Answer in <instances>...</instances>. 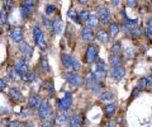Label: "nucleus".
<instances>
[{
	"mask_svg": "<svg viewBox=\"0 0 152 127\" xmlns=\"http://www.w3.org/2000/svg\"><path fill=\"white\" fill-rule=\"evenodd\" d=\"M98 55H99V46L95 43L89 45L86 48V54H85V62L86 64L96 62Z\"/></svg>",
	"mask_w": 152,
	"mask_h": 127,
	"instance_id": "obj_1",
	"label": "nucleus"
},
{
	"mask_svg": "<svg viewBox=\"0 0 152 127\" xmlns=\"http://www.w3.org/2000/svg\"><path fill=\"white\" fill-rule=\"evenodd\" d=\"M9 97H10V99L14 101V102H19L23 98L22 93L18 88H12L10 90H9Z\"/></svg>",
	"mask_w": 152,
	"mask_h": 127,
	"instance_id": "obj_19",
	"label": "nucleus"
},
{
	"mask_svg": "<svg viewBox=\"0 0 152 127\" xmlns=\"http://www.w3.org/2000/svg\"><path fill=\"white\" fill-rule=\"evenodd\" d=\"M119 24L115 22H110V24H109V37L110 38H115L117 35L119 33Z\"/></svg>",
	"mask_w": 152,
	"mask_h": 127,
	"instance_id": "obj_18",
	"label": "nucleus"
},
{
	"mask_svg": "<svg viewBox=\"0 0 152 127\" xmlns=\"http://www.w3.org/2000/svg\"><path fill=\"white\" fill-rule=\"evenodd\" d=\"M80 36H81V40L85 41V42H90L94 40V33H93V29L90 27H85L81 29V33H80Z\"/></svg>",
	"mask_w": 152,
	"mask_h": 127,
	"instance_id": "obj_13",
	"label": "nucleus"
},
{
	"mask_svg": "<svg viewBox=\"0 0 152 127\" xmlns=\"http://www.w3.org/2000/svg\"><path fill=\"white\" fill-rule=\"evenodd\" d=\"M19 115H20L22 117H29V116H32V115H33V112L29 109V108H23L22 112H20Z\"/></svg>",
	"mask_w": 152,
	"mask_h": 127,
	"instance_id": "obj_39",
	"label": "nucleus"
},
{
	"mask_svg": "<svg viewBox=\"0 0 152 127\" xmlns=\"http://www.w3.org/2000/svg\"><path fill=\"white\" fill-rule=\"evenodd\" d=\"M10 38L13 40V42H15V43H22V40H23L22 28H19V27L13 28L12 32H10Z\"/></svg>",
	"mask_w": 152,
	"mask_h": 127,
	"instance_id": "obj_11",
	"label": "nucleus"
},
{
	"mask_svg": "<svg viewBox=\"0 0 152 127\" xmlns=\"http://www.w3.org/2000/svg\"><path fill=\"white\" fill-rule=\"evenodd\" d=\"M142 33H143V31L141 29V28H138V27H136V28H133V29L131 31V36H132V38H138V37H141L142 36Z\"/></svg>",
	"mask_w": 152,
	"mask_h": 127,
	"instance_id": "obj_34",
	"label": "nucleus"
},
{
	"mask_svg": "<svg viewBox=\"0 0 152 127\" xmlns=\"http://www.w3.org/2000/svg\"><path fill=\"white\" fill-rule=\"evenodd\" d=\"M64 78L67 80V83L70 84V85H72V87H80V85H83V78L80 76L79 74H76V73H65L64 74Z\"/></svg>",
	"mask_w": 152,
	"mask_h": 127,
	"instance_id": "obj_5",
	"label": "nucleus"
},
{
	"mask_svg": "<svg viewBox=\"0 0 152 127\" xmlns=\"http://www.w3.org/2000/svg\"><path fill=\"white\" fill-rule=\"evenodd\" d=\"M45 90L50 97H52L55 94V85H53V80L52 79H48V80L45 81Z\"/></svg>",
	"mask_w": 152,
	"mask_h": 127,
	"instance_id": "obj_22",
	"label": "nucleus"
},
{
	"mask_svg": "<svg viewBox=\"0 0 152 127\" xmlns=\"http://www.w3.org/2000/svg\"><path fill=\"white\" fill-rule=\"evenodd\" d=\"M138 23H140V19H129L128 17L124 19V24H126V26H128L129 28H132V29H133V28H136L137 26H138Z\"/></svg>",
	"mask_w": 152,
	"mask_h": 127,
	"instance_id": "obj_29",
	"label": "nucleus"
},
{
	"mask_svg": "<svg viewBox=\"0 0 152 127\" xmlns=\"http://www.w3.org/2000/svg\"><path fill=\"white\" fill-rule=\"evenodd\" d=\"M41 103H42V98L39 97V94H32V95L28 98V106H29L32 109L39 108Z\"/></svg>",
	"mask_w": 152,
	"mask_h": 127,
	"instance_id": "obj_10",
	"label": "nucleus"
},
{
	"mask_svg": "<svg viewBox=\"0 0 152 127\" xmlns=\"http://www.w3.org/2000/svg\"><path fill=\"white\" fill-rule=\"evenodd\" d=\"M8 76L12 79V80H15L17 78H19V75H18V73L15 71V69H13V68H10L8 70Z\"/></svg>",
	"mask_w": 152,
	"mask_h": 127,
	"instance_id": "obj_36",
	"label": "nucleus"
},
{
	"mask_svg": "<svg viewBox=\"0 0 152 127\" xmlns=\"http://www.w3.org/2000/svg\"><path fill=\"white\" fill-rule=\"evenodd\" d=\"M39 70H41V74H46V73H48V71H50L48 61H47V57H45V56H42V57H41Z\"/></svg>",
	"mask_w": 152,
	"mask_h": 127,
	"instance_id": "obj_26",
	"label": "nucleus"
},
{
	"mask_svg": "<svg viewBox=\"0 0 152 127\" xmlns=\"http://www.w3.org/2000/svg\"><path fill=\"white\" fill-rule=\"evenodd\" d=\"M41 127H51V126H50V125H48V123H43V125H42V126H41Z\"/></svg>",
	"mask_w": 152,
	"mask_h": 127,
	"instance_id": "obj_51",
	"label": "nucleus"
},
{
	"mask_svg": "<svg viewBox=\"0 0 152 127\" xmlns=\"http://www.w3.org/2000/svg\"><path fill=\"white\" fill-rule=\"evenodd\" d=\"M7 127H24V123H22V122H19L17 120H13V121H9Z\"/></svg>",
	"mask_w": 152,
	"mask_h": 127,
	"instance_id": "obj_37",
	"label": "nucleus"
},
{
	"mask_svg": "<svg viewBox=\"0 0 152 127\" xmlns=\"http://www.w3.org/2000/svg\"><path fill=\"white\" fill-rule=\"evenodd\" d=\"M109 62L113 68H118V66H122V57L119 55H110L109 57Z\"/></svg>",
	"mask_w": 152,
	"mask_h": 127,
	"instance_id": "obj_24",
	"label": "nucleus"
},
{
	"mask_svg": "<svg viewBox=\"0 0 152 127\" xmlns=\"http://www.w3.org/2000/svg\"><path fill=\"white\" fill-rule=\"evenodd\" d=\"M77 1H79L80 4H83V5H85V4H88L90 0H77Z\"/></svg>",
	"mask_w": 152,
	"mask_h": 127,
	"instance_id": "obj_48",
	"label": "nucleus"
},
{
	"mask_svg": "<svg viewBox=\"0 0 152 127\" xmlns=\"http://www.w3.org/2000/svg\"><path fill=\"white\" fill-rule=\"evenodd\" d=\"M117 112V104L115 103H110V104H107L105 108H104V113H105L107 117H112L115 115Z\"/></svg>",
	"mask_w": 152,
	"mask_h": 127,
	"instance_id": "obj_21",
	"label": "nucleus"
},
{
	"mask_svg": "<svg viewBox=\"0 0 152 127\" xmlns=\"http://www.w3.org/2000/svg\"><path fill=\"white\" fill-rule=\"evenodd\" d=\"M14 69H15V71L18 73L19 78L22 79L28 73V64H27L26 59H18L15 61V64H14Z\"/></svg>",
	"mask_w": 152,
	"mask_h": 127,
	"instance_id": "obj_6",
	"label": "nucleus"
},
{
	"mask_svg": "<svg viewBox=\"0 0 152 127\" xmlns=\"http://www.w3.org/2000/svg\"><path fill=\"white\" fill-rule=\"evenodd\" d=\"M71 104H72V94L67 92V93H65V95L58 101L57 107H58V109L62 112V113H65V112H67L70 109Z\"/></svg>",
	"mask_w": 152,
	"mask_h": 127,
	"instance_id": "obj_3",
	"label": "nucleus"
},
{
	"mask_svg": "<svg viewBox=\"0 0 152 127\" xmlns=\"http://www.w3.org/2000/svg\"><path fill=\"white\" fill-rule=\"evenodd\" d=\"M147 29H150V31L152 32V18L147 21Z\"/></svg>",
	"mask_w": 152,
	"mask_h": 127,
	"instance_id": "obj_46",
	"label": "nucleus"
},
{
	"mask_svg": "<svg viewBox=\"0 0 152 127\" xmlns=\"http://www.w3.org/2000/svg\"><path fill=\"white\" fill-rule=\"evenodd\" d=\"M84 123V117L83 115H74L72 117L70 118V122H69V127H81Z\"/></svg>",
	"mask_w": 152,
	"mask_h": 127,
	"instance_id": "obj_12",
	"label": "nucleus"
},
{
	"mask_svg": "<svg viewBox=\"0 0 152 127\" xmlns=\"http://www.w3.org/2000/svg\"><path fill=\"white\" fill-rule=\"evenodd\" d=\"M103 81H102V79H96L95 80V83L93 84V87L90 88L91 89V92L94 93V94H100V92L103 90Z\"/></svg>",
	"mask_w": 152,
	"mask_h": 127,
	"instance_id": "obj_25",
	"label": "nucleus"
},
{
	"mask_svg": "<svg viewBox=\"0 0 152 127\" xmlns=\"http://www.w3.org/2000/svg\"><path fill=\"white\" fill-rule=\"evenodd\" d=\"M69 17H70V19H72L76 24H81V21H80V18H79V14L76 13V10H74V9H71V10L69 12Z\"/></svg>",
	"mask_w": 152,
	"mask_h": 127,
	"instance_id": "obj_28",
	"label": "nucleus"
},
{
	"mask_svg": "<svg viewBox=\"0 0 152 127\" xmlns=\"http://www.w3.org/2000/svg\"><path fill=\"white\" fill-rule=\"evenodd\" d=\"M98 18L103 24H107V23L110 22V12L109 9L105 7H100L98 9Z\"/></svg>",
	"mask_w": 152,
	"mask_h": 127,
	"instance_id": "obj_9",
	"label": "nucleus"
},
{
	"mask_svg": "<svg viewBox=\"0 0 152 127\" xmlns=\"http://www.w3.org/2000/svg\"><path fill=\"white\" fill-rule=\"evenodd\" d=\"M24 127H34L33 123H24Z\"/></svg>",
	"mask_w": 152,
	"mask_h": 127,
	"instance_id": "obj_50",
	"label": "nucleus"
},
{
	"mask_svg": "<svg viewBox=\"0 0 152 127\" xmlns=\"http://www.w3.org/2000/svg\"><path fill=\"white\" fill-rule=\"evenodd\" d=\"M52 29H53V32H55L56 35L62 33V31H64V23H62V21H61L60 18H57V19L53 21V27H52Z\"/></svg>",
	"mask_w": 152,
	"mask_h": 127,
	"instance_id": "obj_20",
	"label": "nucleus"
},
{
	"mask_svg": "<svg viewBox=\"0 0 152 127\" xmlns=\"http://www.w3.org/2000/svg\"><path fill=\"white\" fill-rule=\"evenodd\" d=\"M107 64H105V61L104 60H100L99 59L96 61V64H95V70H93V71L95 73V75L99 78V79H102L105 76V74H107Z\"/></svg>",
	"mask_w": 152,
	"mask_h": 127,
	"instance_id": "obj_8",
	"label": "nucleus"
},
{
	"mask_svg": "<svg viewBox=\"0 0 152 127\" xmlns=\"http://www.w3.org/2000/svg\"><path fill=\"white\" fill-rule=\"evenodd\" d=\"M140 92H141V89L136 87L134 89H133L132 94H131V99H133V98H136V97H137V95H138V94H140Z\"/></svg>",
	"mask_w": 152,
	"mask_h": 127,
	"instance_id": "obj_42",
	"label": "nucleus"
},
{
	"mask_svg": "<svg viewBox=\"0 0 152 127\" xmlns=\"http://www.w3.org/2000/svg\"><path fill=\"white\" fill-rule=\"evenodd\" d=\"M121 50H122L121 42H114L113 46H112V48H110V52H112V55H119Z\"/></svg>",
	"mask_w": 152,
	"mask_h": 127,
	"instance_id": "obj_32",
	"label": "nucleus"
},
{
	"mask_svg": "<svg viewBox=\"0 0 152 127\" xmlns=\"http://www.w3.org/2000/svg\"><path fill=\"white\" fill-rule=\"evenodd\" d=\"M150 87H152V75H147V76L140 79L138 84H137V88H140L141 90L146 88H150Z\"/></svg>",
	"mask_w": 152,
	"mask_h": 127,
	"instance_id": "obj_16",
	"label": "nucleus"
},
{
	"mask_svg": "<svg viewBox=\"0 0 152 127\" xmlns=\"http://www.w3.org/2000/svg\"><path fill=\"white\" fill-rule=\"evenodd\" d=\"M115 98V94H114L112 90H104L103 93H100V99L107 102V101H113Z\"/></svg>",
	"mask_w": 152,
	"mask_h": 127,
	"instance_id": "obj_27",
	"label": "nucleus"
},
{
	"mask_svg": "<svg viewBox=\"0 0 152 127\" xmlns=\"http://www.w3.org/2000/svg\"><path fill=\"white\" fill-rule=\"evenodd\" d=\"M90 17H91V15H90V12L86 10V9L83 10V12H80V14H79V18H80V21H81V23L83 22H88Z\"/></svg>",
	"mask_w": 152,
	"mask_h": 127,
	"instance_id": "obj_33",
	"label": "nucleus"
},
{
	"mask_svg": "<svg viewBox=\"0 0 152 127\" xmlns=\"http://www.w3.org/2000/svg\"><path fill=\"white\" fill-rule=\"evenodd\" d=\"M119 3H121V0H112V5L113 7H118L119 5Z\"/></svg>",
	"mask_w": 152,
	"mask_h": 127,
	"instance_id": "obj_47",
	"label": "nucleus"
},
{
	"mask_svg": "<svg viewBox=\"0 0 152 127\" xmlns=\"http://www.w3.org/2000/svg\"><path fill=\"white\" fill-rule=\"evenodd\" d=\"M36 7V0H23L20 5V13L23 19H28L31 17V14L34 10Z\"/></svg>",
	"mask_w": 152,
	"mask_h": 127,
	"instance_id": "obj_2",
	"label": "nucleus"
},
{
	"mask_svg": "<svg viewBox=\"0 0 152 127\" xmlns=\"http://www.w3.org/2000/svg\"><path fill=\"white\" fill-rule=\"evenodd\" d=\"M0 22H1L3 24H8V13L5 9H3V10L0 12Z\"/></svg>",
	"mask_w": 152,
	"mask_h": 127,
	"instance_id": "obj_35",
	"label": "nucleus"
},
{
	"mask_svg": "<svg viewBox=\"0 0 152 127\" xmlns=\"http://www.w3.org/2000/svg\"><path fill=\"white\" fill-rule=\"evenodd\" d=\"M103 127H114V123H113V122H108V123L104 125Z\"/></svg>",
	"mask_w": 152,
	"mask_h": 127,
	"instance_id": "obj_49",
	"label": "nucleus"
},
{
	"mask_svg": "<svg viewBox=\"0 0 152 127\" xmlns=\"http://www.w3.org/2000/svg\"><path fill=\"white\" fill-rule=\"evenodd\" d=\"M4 9L7 10V13L12 12V9H13V0H4Z\"/></svg>",
	"mask_w": 152,
	"mask_h": 127,
	"instance_id": "obj_38",
	"label": "nucleus"
},
{
	"mask_svg": "<svg viewBox=\"0 0 152 127\" xmlns=\"http://www.w3.org/2000/svg\"><path fill=\"white\" fill-rule=\"evenodd\" d=\"M67 122H70V121H69V116L66 112L56 118V123H58V125H65V123H67Z\"/></svg>",
	"mask_w": 152,
	"mask_h": 127,
	"instance_id": "obj_30",
	"label": "nucleus"
},
{
	"mask_svg": "<svg viewBox=\"0 0 152 127\" xmlns=\"http://www.w3.org/2000/svg\"><path fill=\"white\" fill-rule=\"evenodd\" d=\"M19 50H20V54L24 56L26 59L31 57L32 54H33V50L29 43H27V42H22L20 45H19Z\"/></svg>",
	"mask_w": 152,
	"mask_h": 127,
	"instance_id": "obj_14",
	"label": "nucleus"
},
{
	"mask_svg": "<svg viewBox=\"0 0 152 127\" xmlns=\"http://www.w3.org/2000/svg\"><path fill=\"white\" fill-rule=\"evenodd\" d=\"M5 88H7V81L0 78V89H5Z\"/></svg>",
	"mask_w": 152,
	"mask_h": 127,
	"instance_id": "obj_45",
	"label": "nucleus"
},
{
	"mask_svg": "<svg viewBox=\"0 0 152 127\" xmlns=\"http://www.w3.org/2000/svg\"><path fill=\"white\" fill-rule=\"evenodd\" d=\"M110 74H112V76H113L114 79H115L117 81H119L121 79L124 78V75H126V70H124V68H123V66L113 68V69H112V71H110Z\"/></svg>",
	"mask_w": 152,
	"mask_h": 127,
	"instance_id": "obj_15",
	"label": "nucleus"
},
{
	"mask_svg": "<svg viewBox=\"0 0 152 127\" xmlns=\"http://www.w3.org/2000/svg\"><path fill=\"white\" fill-rule=\"evenodd\" d=\"M74 59H75V57H74V56H71V55H67V54H65V52L61 54V61H62L64 66H66L67 69H71V70H72Z\"/></svg>",
	"mask_w": 152,
	"mask_h": 127,
	"instance_id": "obj_17",
	"label": "nucleus"
},
{
	"mask_svg": "<svg viewBox=\"0 0 152 127\" xmlns=\"http://www.w3.org/2000/svg\"><path fill=\"white\" fill-rule=\"evenodd\" d=\"M96 38L102 42V43H107V42L109 41V33H107V31H104V29H99L98 32H96Z\"/></svg>",
	"mask_w": 152,
	"mask_h": 127,
	"instance_id": "obj_23",
	"label": "nucleus"
},
{
	"mask_svg": "<svg viewBox=\"0 0 152 127\" xmlns=\"http://www.w3.org/2000/svg\"><path fill=\"white\" fill-rule=\"evenodd\" d=\"M43 24L48 28V29H52V27H53V22H52L51 19H48V18L43 17Z\"/></svg>",
	"mask_w": 152,
	"mask_h": 127,
	"instance_id": "obj_41",
	"label": "nucleus"
},
{
	"mask_svg": "<svg viewBox=\"0 0 152 127\" xmlns=\"http://www.w3.org/2000/svg\"><path fill=\"white\" fill-rule=\"evenodd\" d=\"M151 70H152V69H151Z\"/></svg>",
	"mask_w": 152,
	"mask_h": 127,
	"instance_id": "obj_52",
	"label": "nucleus"
},
{
	"mask_svg": "<svg viewBox=\"0 0 152 127\" xmlns=\"http://www.w3.org/2000/svg\"><path fill=\"white\" fill-rule=\"evenodd\" d=\"M51 113H52V111H51L50 102L48 101H42L39 108H38V116H39V118L41 120H47Z\"/></svg>",
	"mask_w": 152,
	"mask_h": 127,
	"instance_id": "obj_7",
	"label": "nucleus"
},
{
	"mask_svg": "<svg viewBox=\"0 0 152 127\" xmlns=\"http://www.w3.org/2000/svg\"><path fill=\"white\" fill-rule=\"evenodd\" d=\"M99 18L96 17V15H91L89 18V21H88V27H90V28H95L98 24H99Z\"/></svg>",
	"mask_w": 152,
	"mask_h": 127,
	"instance_id": "obj_31",
	"label": "nucleus"
},
{
	"mask_svg": "<svg viewBox=\"0 0 152 127\" xmlns=\"http://www.w3.org/2000/svg\"><path fill=\"white\" fill-rule=\"evenodd\" d=\"M56 12V7L52 5V4H48V5L46 7V14H48V15H51V14H53Z\"/></svg>",
	"mask_w": 152,
	"mask_h": 127,
	"instance_id": "obj_40",
	"label": "nucleus"
},
{
	"mask_svg": "<svg viewBox=\"0 0 152 127\" xmlns=\"http://www.w3.org/2000/svg\"><path fill=\"white\" fill-rule=\"evenodd\" d=\"M137 4H138V0H127V5H128V7H131V8L136 7Z\"/></svg>",
	"mask_w": 152,
	"mask_h": 127,
	"instance_id": "obj_43",
	"label": "nucleus"
},
{
	"mask_svg": "<svg viewBox=\"0 0 152 127\" xmlns=\"http://www.w3.org/2000/svg\"><path fill=\"white\" fill-rule=\"evenodd\" d=\"M33 38H34V42L37 46H39L42 50H45L47 47V42H46V37L42 33L39 27H34L33 28Z\"/></svg>",
	"mask_w": 152,
	"mask_h": 127,
	"instance_id": "obj_4",
	"label": "nucleus"
},
{
	"mask_svg": "<svg viewBox=\"0 0 152 127\" xmlns=\"http://www.w3.org/2000/svg\"><path fill=\"white\" fill-rule=\"evenodd\" d=\"M145 35H146V37H148L150 41H152V32L150 29H147V28H146V29H145Z\"/></svg>",
	"mask_w": 152,
	"mask_h": 127,
	"instance_id": "obj_44",
	"label": "nucleus"
}]
</instances>
